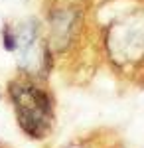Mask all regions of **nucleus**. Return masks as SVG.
Listing matches in <instances>:
<instances>
[{
	"instance_id": "f257e3e1",
	"label": "nucleus",
	"mask_w": 144,
	"mask_h": 148,
	"mask_svg": "<svg viewBox=\"0 0 144 148\" xmlns=\"http://www.w3.org/2000/svg\"><path fill=\"white\" fill-rule=\"evenodd\" d=\"M12 101L16 105L18 123L24 130L32 136H42L51 121V107L49 99L42 89H38L34 83L16 81L10 85Z\"/></svg>"
}]
</instances>
